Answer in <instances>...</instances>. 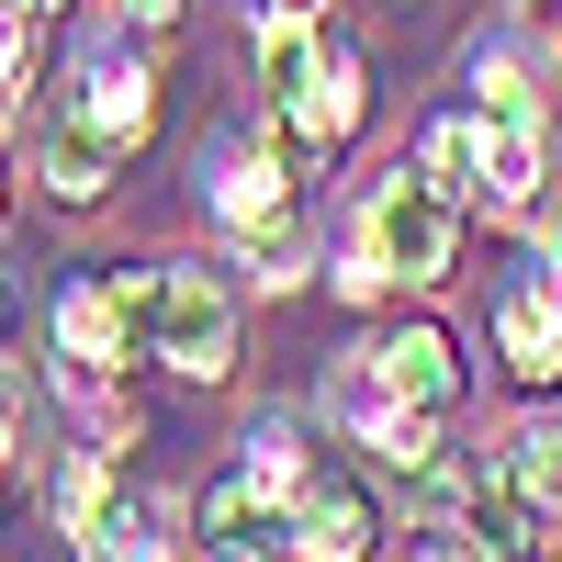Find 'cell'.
I'll return each mask as SVG.
<instances>
[{"label": "cell", "mask_w": 562, "mask_h": 562, "mask_svg": "<svg viewBox=\"0 0 562 562\" xmlns=\"http://www.w3.org/2000/svg\"><path fill=\"white\" fill-rule=\"evenodd\" d=\"M450 248H461V203H450L416 158H394V169L360 192V214H349L338 293L371 304V293H394V281H450Z\"/></svg>", "instance_id": "1"}, {"label": "cell", "mask_w": 562, "mask_h": 562, "mask_svg": "<svg viewBox=\"0 0 562 562\" xmlns=\"http://www.w3.org/2000/svg\"><path fill=\"white\" fill-rule=\"evenodd\" d=\"M124 281V315L135 338H147V360H169L180 383H225L237 371V304H225V281L192 270V259H113Z\"/></svg>", "instance_id": "2"}, {"label": "cell", "mask_w": 562, "mask_h": 562, "mask_svg": "<svg viewBox=\"0 0 562 562\" xmlns=\"http://www.w3.org/2000/svg\"><path fill=\"white\" fill-rule=\"evenodd\" d=\"M495 360L518 394H551L562 383V259H518V281L495 293Z\"/></svg>", "instance_id": "3"}, {"label": "cell", "mask_w": 562, "mask_h": 562, "mask_svg": "<svg viewBox=\"0 0 562 562\" xmlns=\"http://www.w3.org/2000/svg\"><path fill=\"white\" fill-rule=\"evenodd\" d=\"M192 540H203V551H237V562L293 551V495H281L259 461H225V473L192 495Z\"/></svg>", "instance_id": "4"}, {"label": "cell", "mask_w": 562, "mask_h": 562, "mask_svg": "<svg viewBox=\"0 0 562 562\" xmlns=\"http://www.w3.org/2000/svg\"><path fill=\"white\" fill-rule=\"evenodd\" d=\"M203 214L225 225V237H270V225L293 214V169H281L270 135H225V147L203 158Z\"/></svg>", "instance_id": "5"}, {"label": "cell", "mask_w": 562, "mask_h": 562, "mask_svg": "<svg viewBox=\"0 0 562 562\" xmlns=\"http://www.w3.org/2000/svg\"><path fill=\"white\" fill-rule=\"evenodd\" d=\"M68 102L135 158V147H147V124H158V68L135 57V45H90V57L68 68Z\"/></svg>", "instance_id": "6"}, {"label": "cell", "mask_w": 562, "mask_h": 562, "mask_svg": "<svg viewBox=\"0 0 562 562\" xmlns=\"http://www.w3.org/2000/svg\"><path fill=\"white\" fill-rule=\"evenodd\" d=\"M34 158H45V192H57V203H102V192H113V169H124V147H113V135H102V124H90V113L68 102V90L45 102Z\"/></svg>", "instance_id": "7"}, {"label": "cell", "mask_w": 562, "mask_h": 562, "mask_svg": "<svg viewBox=\"0 0 562 562\" xmlns=\"http://www.w3.org/2000/svg\"><path fill=\"white\" fill-rule=\"evenodd\" d=\"M293 551H315V562H360V551H383L371 495H360L349 473H315V484L293 495Z\"/></svg>", "instance_id": "8"}, {"label": "cell", "mask_w": 562, "mask_h": 562, "mask_svg": "<svg viewBox=\"0 0 562 562\" xmlns=\"http://www.w3.org/2000/svg\"><path fill=\"white\" fill-rule=\"evenodd\" d=\"M371 360H383V383L405 405H428V416L461 405V338L450 326H394V338H371Z\"/></svg>", "instance_id": "9"}, {"label": "cell", "mask_w": 562, "mask_h": 562, "mask_svg": "<svg viewBox=\"0 0 562 562\" xmlns=\"http://www.w3.org/2000/svg\"><path fill=\"white\" fill-rule=\"evenodd\" d=\"M416 169H428L461 214H484V203H495V169H484V102H473V113H428V124H416Z\"/></svg>", "instance_id": "10"}, {"label": "cell", "mask_w": 562, "mask_h": 562, "mask_svg": "<svg viewBox=\"0 0 562 562\" xmlns=\"http://www.w3.org/2000/svg\"><path fill=\"white\" fill-rule=\"evenodd\" d=\"M360 113H371V68L349 57V45H326V57H315V79H304V102L281 113V124H293L304 147H349V135H360Z\"/></svg>", "instance_id": "11"}, {"label": "cell", "mask_w": 562, "mask_h": 562, "mask_svg": "<svg viewBox=\"0 0 562 562\" xmlns=\"http://www.w3.org/2000/svg\"><path fill=\"white\" fill-rule=\"evenodd\" d=\"M461 540H473V551H529L540 540V506H529V484L506 473V461L461 484Z\"/></svg>", "instance_id": "12"}, {"label": "cell", "mask_w": 562, "mask_h": 562, "mask_svg": "<svg viewBox=\"0 0 562 562\" xmlns=\"http://www.w3.org/2000/svg\"><path fill=\"white\" fill-rule=\"evenodd\" d=\"M315 57H326V34H315V23H281V12H259V90H270V113H293V102H304Z\"/></svg>", "instance_id": "13"}, {"label": "cell", "mask_w": 562, "mask_h": 562, "mask_svg": "<svg viewBox=\"0 0 562 562\" xmlns=\"http://www.w3.org/2000/svg\"><path fill=\"white\" fill-rule=\"evenodd\" d=\"M506 473L529 484V506H540V540L562 551V428H518V439H506Z\"/></svg>", "instance_id": "14"}, {"label": "cell", "mask_w": 562, "mask_h": 562, "mask_svg": "<svg viewBox=\"0 0 562 562\" xmlns=\"http://www.w3.org/2000/svg\"><path fill=\"white\" fill-rule=\"evenodd\" d=\"M23 90H34V23L12 12V0H0V124L23 113Z\"/></svg>", "instance_id": "15"}, {"label": "cell", "mask_w": 562, "mask_h": 562, "mask_svg": "<svg viewBox=\"0 0 562 562\" xmlns=\"http://www.w3.org/2000/svg\"><path fill=\"white\" fill-rule=\"evenodd\" d=\"M540 147H551V169H562V68H551V90H540Z\"/></svg>", "instance_id": "16"}, {"label": "cell", "mask_w": 562, "mask_h": 562, "mask_svg": "<svg viewBox=\"0 0 562 562\" xmlns=\"http://www.w3.org/2000/svg\"><path fill=\"white\" fill-rule=\"evenodd\" d=\"M529 225H540V259H562V192H551V203H529Z\"/></svg>", "instance_id": "17"}, {"label": "cell", "mask_w": 562, "mask_h": 562, "mask_svg": "<svg viewBox=\"0 0 562 562\" xmlns=\"http://www.w3.org/2000/svg\"><path fill=\"white\" fill-rule=\"evenodd\" d=\"M124 23H147V34H158V23H180V0H124Z\"/></svg>", "instance_id": "18"}, {"label": "cell", "mask_w": 562, "mask_h": 562, "mask_svg": "<svg viewBox=\"0 0 562 562\" xmlns=\"http://www.w3.org/2000/svg\"><path fill=\"white\" fill-rule=\"evenodd\" d=\"M12 326H23V293H12V281H0V349H12Z\"/></svg>", "instance_id": "19"}, {"label": "cell", "mask_w": 562, "mask_h": 562, "mask_svg": "<svg viewBox=\"0 0 562 562\" xmlns=\"http://www.w3.org/2000/svg\"><path fill=\"white\" fill-rule=\"evenodd\" d=\"M259 12H281V23H315V12H326V0H259Z\"/></svg>", "instance_id": "20"}, {"label": "cell", "mask_w": 562, "mask_h": 562, "mask_svg": "<svg viewBox=\"0 0 562 562\" xmlns=\"http://www.w3.org/2000/svg\"><path fill=\"white\" fill-rule=\"evenodd\" d=\"M12 12H23V23H45V12H68V0H12Z\"/></svg>", "instance_id": "21"}, {"label": "cell", "mask_w": 562, "mask_h": 562, "mask_svg": "<svg viewBox=\"0 0 562 562\" xmlns=\"http://www.w3.org/2000/svg\"><path fill=\"white\" fill-rule=\"evenodd\" d=\"M0 203H12V169H0Z\"/></svg>", "instance_id": "22"}]
</instances>
